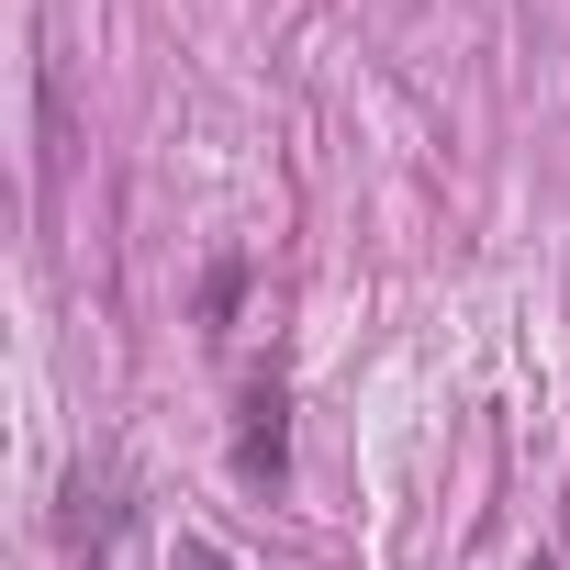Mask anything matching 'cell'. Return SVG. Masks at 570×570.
<instances>
[{
  "label": "cell",
  "instance_id": "6da1fadb",
  "mask_svg": "<svg viewBox=\"0 0 570 570\" xmlns=\"http://www.w3.org/2000/svg\"><path fill=\"white\" fill-rule=\"evenodd\" d=\"M235 470L257 492L292 470V392H279V381H246V403H235Z\"/></svg>",
  "mask_w": 570,
  "mask_h": 570
},
{
  "label": "cell",
  "instance_id": "7a4b0ae2",
  "mask_svg": "<svg viewBox=\"0 0 570 570\" xmlns=\"http://www.w3.org/2000/svg\"><path fill=\"white\" fill-rule=\"evenodd\" d=\"M179 570H235V559H224L213 537H179Z\"/></svg>",
  "mask_w": 570,
  "mask_h": 570
}]
</instances>
